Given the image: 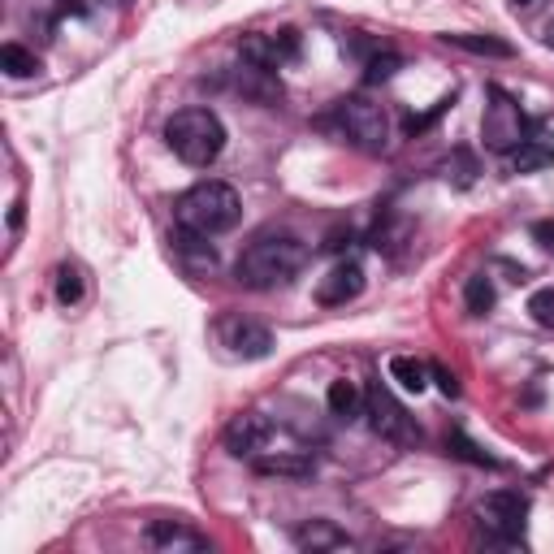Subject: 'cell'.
I'll return each mask as SVG.
<instances>
[{
  "mask_svg": "<svg viewBox=\"0 0 554 554\" xmlns=\"http://www.w3.org/2000/svg\"><path fill=\"white\" fill-rule=\"evenodd\" d=\"M87 5H96V0H65V9H74V13H83Z\"/></svg>",
  "mask_w": 554,
  "mask_h": 554,
  "instance_id": "4dcf8cb0",
  "label": "cell"
},
{
  "mask_svg": "<svg viewBox=\"0 0 554 554\" xmlns=\"http://www.w3.org/2000/svg\"><path fill=\"white\" fill-rule=\"evenodd\" d=\"M148 542L156 550H204L208 546L200 533L187 529V524H178V520H156L148 529Z\"/></svg>",
  "mask_w": 554,
  "mask_h": 554,
  "instance_id": "4fadbf2b",
  "label": "cell"
},
{
  "mask_svg": "<svg viewBox=\"0 0 554 554\" xmlns=\"http://www.w3.org/2000/svg\"><path fill=\"white\" fill-rule=\"evenodd\" d=\"M273 48H277V61H295L299 57V31H290V26H282V31H273Z\"/></svg>",
  "mask_w": 554,
  "mask_h": 554,
  "instance_id": "4316f807",
  "label": "cell"
},
{
  "mask_svg": "<svg viewBox=\"0 0 554 554\" xmlns=\"http://www.w3.org/2000/svg\"><path fill=\"white\" fill-rule=\"evenodd\" d=\"M529 312H533V321H537V325L554 329V290H537V295L529 299Z\"/></svg>",
  "mask_w": 554,
  "mask_h": 554,
  "instance_id": "484cf974",
  "label": "cell"
},
{
  "mask_svg": "<svg viewBox=\"0 0 554 554\" xmlns=\"http://www.w3.org/2000/svg\"><path fill=\"white\" fill-rule=\"evenodd\" d=\"M256 472H265V477H295V481H303V477H312V472H316V464L308 455H295V451H277V455L260 451L256 455Z\"/></svg>",
  "mask_w": 554,
  "mask_h": 554,
  "instance_id": "9a60e30c",
  "label": "cell"
},
{
  "mask_svg": "<svg viewBox=\"0 0 554 554\" xmlns=\"http://www.w3.org/2000/svg\"><path fill=\"white\" fill-rule=\"evenodd\" d=\"M178 256H182V265H187L191 273H213L217 269V252H213V243H208V234H195V230H182L178 226Z\"/></svg>",
  "mask_w": 554,
  "mask_h": 554,
  "instance_id": "7c38bea8",
  "label": "cell"
},
{
  "mask_svg": "<svg viewBox=\"0 0 554 554\" xmlns=\"http://www.w3.org/2000/svg\"><path fill=\"white\" fill-rule=\"evenodd\" d=\"M429 377L438 381V390L446 394V399H455V394H459V381H455V373H451V368H442V364H429Z\"/></svg>",
  "mask_w": 554,
  "mask_h": 554,
  "instance_id": "83f0119b",
  "label": "cell"
},
{
  "mask_svg": "<svg viewBox=\"0 0 554 554\" xmlns=\"http://www.w3.org/2000/svg\"><path fill=\"white\" fill-rule=\"evenodd\" d=\"M269 433H273V425H269L265 416H260V412H243V416H234L230 425H226V451L239 455V459H256L269 446Z\"/></svg>",
  "mask_w": 554,
  "mask_h": 554,
  "instance_id": "9c48e42d",
  "label": "cell"
},
{
  "mask_svg": "<svg viewBox=\"0 0 554 554\" xmlns=\"http://www.w3.org/2000/svg\"><path fill=\"white\" fill-rule=\"evenodd\" d=\"M533 239H537V247L554 252V217H550V221H537V226H533Z\"/></svg>",
  "mask_w": 554,
  "mask_h": 554,
  "instance_id": "f1b7e54d",
  "label": "cell"
},
{
  "mask_svg": "<svg viewBox=\"0 0 554 554\" xmlns=\"http://www.w3.org/2000/svg\"><path fill=\"white\" fill-rule=\"evenodd\" d=\"M516 5H537V0H516Z\"/></svg>",
  "mask_w": 554,
  "mask_h": 554,
  "instance_id": "d6a6232c",
  "label": "cell"
},
{
  "mask_svg": "<svg viewBox=\"0 0 554 554\" xmlns=\"http://www.w3.org/2000/svg\"><path fill=\"white\" fill-rule=\"evenodd\" d=\"M295 546H303V550H351V537L342 533L334 520H312L295 533Z\"/></svg>",
  "mask_w": 554,
  "mask_h": 554,
  "instance_id": "5bb4252c",
  "label": "cell"
},
{
  "mask_svg": "<svg viewBox=\"0 0 554 554\" xmlns=\"http://www.w3.org/2000/svg\"><path fill=\"white\" fill-rule=\"evenodd\" d=\"M325 403H329V412H334L338 420H355V416L364 412V394L355 390V381H347V377L329 381V390H325Z\"/></svg>",
  "mask_w": 554,
  "mask_h": 554,
  "instance_id": "2e32d148",
  "label": "cell"
},
{
  "mask_svg": "<svg viewBox=\"0 0 554 554\" xmlns=\"http://www.w3.org/2000/svg\"><path fill=\"white\" fill-rule=\"evenodd\" d=\"M390 381H399L407 394H420L429 386V364L412 360V355H394V360H390Z\"/></svg>",
  "mask_w": 554,
  "mask_h": 554,
  "instance_id": "d6986e66",
  "label": "cell"
},
{
  "mask_svg": "<svg viewBox=\"0 0 554 554\" xmlns=\"http://www.w3.org/2000/svg\"><path fill=\"white\" fill-rule=\"evenodd\" d=\"M485 143H490L494 152H516L524 139L533 135L529 130V117H524V109L516 100L507 96L503 87H490V104H485Z\"/></svg>",
  "mask_w": 554,
  "mask_h": 554,
  "instance_id": "8992f818",
  "label": "cell"
},
{
  "mask_svg": "<svg viewBox=\"0 0 554 554\" xmlns=\"http://www.w3.org/2000/svg\"><path fill=\"white\" fill-rule=\"evenodd\" d=\"M477 516L498 542H516L524 533V520H529V498L520 490H494V494H485Z\"/></svg>",
  "mask_w": 554,
  "mask_h": 554,
  "instance_id": "52a82bcc",
  "label": "cell"
},
{
  "mask_svg": "<svg viewBox=\"0 0 554 554\" xmlns=\"http://www.w3.org/2000/svg\"><path fill=\"white\" fill-rule=\"evenodd\" d=\"M546 165H554V139L542 135V130H533V135L511 152V169H516V174H537V169H546Z\"/></svg>",
  "mask_w": 554,
  "mask_h": 554,
  "instance_id": "8fae6325",
  "label": "cell"
},
{
  "mask_svg": "<svg viewBox=\"0 0 554 554\" xmlns=\"http://www.w3.org/2000/svg\"><path fill=\"white\" fill-rule=\"evenodd\" d=\"M57 299L65 303V308L83 299V273H78L74 265H61L57 269Z\"/></svg>",
  "mask_w": 554,
  "mask_h": 554,
  "instance_id": "603a6c76",
  "label": "cell"
},
{
  "mask_svg": "<svg viewBox=\"0 0 554 554\" xmlns=\"http://www.w3.org/2000/svg\"><path fill=\"white\" fill-rule=\"evenodd\" d=\"M0 70H5L9 78H31V74H39V57L26 52L22 44H5L0 48Z\"/></svg>",
  "mask_w": 554,
  "mask_h": 554,
  "instance_id": "ffe728a7",
  "label": "cell"
},
{
  "mask_svg": "<svg viewBox=\"0 0 554 554\" xmlns=\"http://www.w3.org/2000/svg\"><path fill=\"white\" fill-rule=\"evenodd\" d=\"M546 44H550V48H554V22H550V26H546Z\"/></svg>",
  "mask_w": 554,
  "mask_h": 554,
  "instance_id": "1f68e13d",
  "label": "cell"
},
{
  "mask_svg": "<svg viewBox=\"0 0 554 554\" xmlns=\"http://www.w3.org/2000/svg\"><path fill=\"white\" fill-rule=\"evenodd\" d=\"M165 143L178 161L204 169V165L217 161L221 148H226V126H221V117L213 109H182V113L169 117Z\"/></svg>",
  "mask_w": 554,
  "mask_h": 554,
  "instance_id": "3957f363",
  "label": "cell"
},
{
  "mask_svg": "<svg viewBox=\"0 0 554 554\" xmlns=\"http://www.w3.org/2000/svg\"><path fill=\"white\" fill-rule=\"evenodd\" d=\"M446 451L459 455V459H468V464H477V468H503V459L490 455L485 446H477L464 429H451V433H446Z\"/></svg>",
  "mask_w": 554,
  "mask_h": 554,
  "instance_id": "ac0fdd59",
  "label": "cell"
},
{
  "mask_svg": "<svg viewBox=\"0 0 554 554\" xmlns=\"http://www.w3.org/2000/svg\"><path fill=\"white\" fill-rule=\"evenodd\" d=\"M446 178H455V187H472V178H477V156L468 148H455V169L446 165Z\"/></svg>",
  "mask_w": 554,
  "mask_h": 554,
  "instance_id": "cb8c5ba5",
  "label": "cell"
},
{
  "mask_svg": "<svg viewBox=\"0 0 554 554\" xmlns=\"http://www.w3.org/2000/svg\"><path fill=\"white\" fill-rule=\"evenodd\" d=\"M494 282H490V277H485V273H477V277H468V286H464V303H468V312L472 316H485V312H490L494 308Z\"/></svg>",
  "mask_w": 554,
  "mask_h": 554,
  "instance_id": "44dd1931",
  "label": "cell"
},
{
  "mask_svg": "<svg viewBox=\"0 0 554 554\" xmlns=\"http://www.w3.org/2000/svg\"><path fill=\"white\" fill-rule=\"evenodd\" d=\"M360 290H364V269L355 265V260H338V265L329 269L321 282H316V303H325V308H338V303L360 299Z\"/></svg>",
  "mask_w": 554,
  "mask_h": 554,
  "instance_id": "30bf717a",
  "label": "cell"
},
{
  "mask_svg": "<svg viewBox=\"0 0 554 554\" xmlns=\"http://www.w3.org/2000/svg\"><path fill=\"white\" fill-rule=\"evenodd\" d=\"M243 217V200L230 182H195V187L178 200V226L182 230H195V234H226L239 226Z\"/></svg>",
  "mask_w": 554,
  "mask_h": 554,
  "instance_id": "7a4b0ae2",
  "label": "cell"
},
{
  "mask_svg": "<svg viewBox=\"0 0 554 554\" xmlns=\"http://www.w3.org/2000/svg\"><path fill=\"white\" fill-rule=\"evenodd\" d=\"M451 104H455V96H442V100L433 104L429 113H420V117H407V126H403V130H407V135H412V139H416V135H425V130H429L433 122H438L442 113H451Z\"/></svg>",
  "mask_w": 554,
  "mask_h": 554,
  "instance_id": "d4e9b609",
  "label": "cell"
},
{
  "mask_svg": "<svg viewBox=\"0 0 554 554\" xmlns=\"http://www.w3.org/2000/svg\"><path fill=\"white\" fill-rule=\"evenodd\" d=\"M399 65H403V57L399 52H373V57H368V74H364V83H386V78H394L399 74Z\"/></svg>",
  "mask_w": 554,
  "mask_h": 554,
  "instance_id": "7402d4cb",
  "label": "cell"
},
{
  "mask_svg": "<svg viewBox=\"0 0 554 554\" xmlns=\"http://www.w3.org/2000/svg\"><path fill=\"white\" fill-rule=\"evenodd\" d=\"M338 126L360 152H386V143H390V117L368 96L338 100Z\"/></svg>",
  "mask_w": 554,
  "mask_h": 554,
  "instance_id": "277c9868",
  "label": "cell"
},
{
  "mask_svg": "<svg viewBox=\"0 0 554 554\" xmlns=\"http://www.w3.org/2000/svg\"><path fill=\"white\" fill-rule=\"evenodd\" d=\"M308 265V243L295 234H260L234 265V282L247 290H277Z\"/></svg>",
  "mask_w": 554,
  "mask_h": 554,
  "instance_id": "6da1fadb",
  "label": "cell"
},
{
  "mask_svg": "<svg viewBox=\"0 0 554 554\" xmlns=\"http://www.w3.org/2000/svg\"><path fill=\"white\" fill-rule=\"evenodd\" d=\"M364 416H368V425H373L377 438H386L394 446H412L420 442V429L412 425V416H407V407L394 399L386 381H373V386L364 390Z\"/></svg>",
  "mask_w": 554,
  "mask_h": 554,
  "instance_id": "5b68a950",
  "label": "cell"
},
{
  "mask_svg": "<svg viewBox=\"0 0 554 554\" xmlns=\"http://www.w3.org/2000/svg\"><path fill=\"white\" fill-rule=\"evenodd\" d=\"M9 226H13V230L22 226V204H13V208H9Z\"/></svg>",
  "mask_w": 554,
  "mask_h": 554,
  "instance_id": "f546056e",
  "label": "cell"
},
{
  "mask_svg": "<svg viewBox=\"0 0 554 554\" xmlns=\"http://www.w3.org/2000/svg\"><path fill=\"white\" fill-rule=\"evenodd\" d=\"M446 44H455V48H464V52H477V57H511V48L507 39H498V35H477V31H459V35H442Z\"/></svg>",
  "mask_w": 554,
  "mask_h": 554,
  "instance_id": "e0dca14e",
  "label": "cell"
},
{
  "mask_svg": "<svg viewBox=\"0 0 554 554\" xmlns=\"http://www.w3.org/2000/svg\"><path fill=\"white\" fill-rule=\"evenodd\" d=\"M221 338H226V347L234 355H243V360H265V355L273 351V334L260 321H247V316L221 321Z\"/></svg>",
  "mask_w": 554,
  "mask_h": 554,
  "instance_id": "ba28073f",
  "label": "cell"
}]
</instances>
